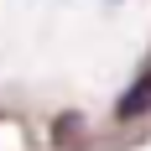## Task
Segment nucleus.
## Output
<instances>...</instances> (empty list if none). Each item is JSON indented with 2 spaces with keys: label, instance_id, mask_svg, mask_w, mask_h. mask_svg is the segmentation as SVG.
Instances as JSON below:
<instances>
[{
  "label": "nucleus",
  "instance_id": "f257e3e1",
  "mask_svg": "<svg viewBox=\"0 0 151 151\" xmlns=\"http://www.w3.org/2000/svg\"><path fill=\"white\" fill-rule=\"evenodd\" d=\"M146 109H151V68H141V73H136V83H130V89L120 94L115 115H120V120H141Z\"/></svg>",
  "mask_w": 151,
  "mask_h": 151
}]
</instances>
